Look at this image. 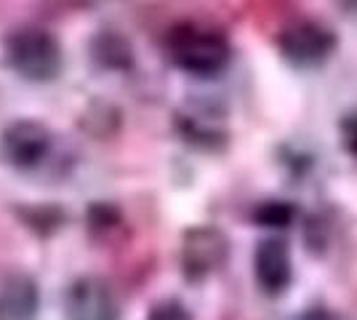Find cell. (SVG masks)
Segmentation results:
<instances>
[{
    "label": "cell",
    "mask_w": 357,
    "mask_h": 320,
    "mask_svg": "<svg viewBox=\"0 0 357 320\" xmlns=\"http://www.w3.org/2000/svg\"><path fill=\"white\" fill-rule=\"evenodd\" d=\"M171 64L192 77H216L232 61V46L219 30L203 24H176L165 38Z\"/></svg>",
    "instance_id": "6da1fadb"
},
{
    "label": "cell",
    "mask_w": 357,
    "mask_h": 320,
    "mask_svg": "<svg viewBox=\"0 0 357 320\" xmlns=\"http://www.w3.org/2000/svg\"><path fill=\"white\" fill-rule=\"evenodd\" d=\"M6 64L27 83H51L61 73L59 40L43 27H22L14 30L3 43Z\"/></svg>",
    "instance_id": "7a4b0ae2"
},
{
    "label": "cell",
    "mask_w": 357,
    "mask_h": 320,
    "mask_svg": "<svg viewBox=\"0 0 357 320\" xmlns=\"http://www.w3.org/2000/svg\"><path fill=\"white\" fill-rule=\"evenodd\" d=\"M339 46L333 30L317 19H296L278 35V48L288 64L298 70H314L326 64Z\"/></svg>",
    "instance_id": "3957f363"
},
{
    "label": "cell",
    "mask_w": 357,
    "mask_h": 320,
    "mask_svg": "<svg viewBox=\"0 0 357 320\" xmlns=\"http://www.w3.org/2000/svg\"><path fill=\"white\" fill-rule=\"evenodd\" d=\"M229 259V241L222 229L211 224L190 227L181 238L178 248V264L190 283L208 280L213 273H219Z\"/></svg>",
    "instance_id": "277c9868"
},
{
    "label": "cell",
    "mask_w": 357,
    "mask_h": 320,
    "mask_svg": "<svg viewBox=\"0 0 357 320\" xmlns=\"http://www.w3.org/2000/svg\"><path fill=\"white\" fill-rule=\"evenodd\" d=\"M67 320H123L118 294L99 275H80L64 291Z\"/></svg>",
    "instance_id": "5b68a950"
},
{
    "label": "cell",
    "mask_w": 357,
    "mask_h": 320,
    "mask_svg": "<svg viewBox=\"0 0 357 320\" xmlns=\"http://www.w3.org/2000/svg\"><path fill=\"white\" fill-rule=\"evenodd\" d=\"M54 147V137L40 121L19 118L0 134V155L11 168L32 171L43 163Z\"/></svg>",
    "instance_id": "8992f818"
},
{
    "label": "cell",
    "mask_w": 357,
    "mask_h": 320,
    "mask_svg": "<svg viewBox=\"0 0 357 320\" xmlns=\"http://www.w3.org/2000/svg\"><path fill=\"white\" fill-rule=\"evenodd\" d=\"M253 277L267 296H280L294 283V259L283 238H264L253 251Z\"/></svg>",
    "instance_id": "52a82bcc"
},
{
    "label": "cell",
    "mask_w": 357,
    "mask_h": 320,
    "mask_svg": "<svg viewBox=\"0 0 357 320\" xmlns=\"http://www.w3.org/2000/svg\"><path fill=\"white\" fill-rule=\"evenodd\" d=\"M38 310H40V286L32 275H0V320H35Z\"/></svg>",
    "instance_id": "ba28073f"
},
{
    "label": "cell",
    "mask_w": 357,
    "mask_h": 320,
    "mask_svg": "<svg viewBox=\"0 0 357 320\" xmlns=\"http://www.w3.org/2000/svg\"><path fill=\"white\" fill-rule=\"evenodd\" d=\"M176 125L181 137L197 147H219L227 137L219 118H211L206 112H181L176 115Z\"/></svg>",
    "instance_id": "9c48e42d"
},
{
    "label": "cell",
    "mask_w": 357,
    "mask_h": 320,
    "mask_svg": "<svg viewBox=\"0 0 357 320\" xmlns=\"http://www.w3.org/2000/svg\"><path fill=\"white\" fill-rule=\"evenodd\" d=\"M91 51H93V59L107 70H128L134 64L131 43L120 32L105 30L102 35H96V40L91 43Z\"/></svg>",
    "instance_id": "30bf717a"
},
{
    "label": "cell",
    "mask_w": 357,
    "mask_h": 320,
    "mask_svg": "<svg viewBox=\"0 0 357 320\" xmlns=\"http://www.w3.org/2000/svg\"><path fill=\"white\" fill-rule=\"evenodd\" d=\"M251 219L256 222V227L264 229H288L298 219V208L291 200H261L251 211Z\"/></svg>",
    "instance_id": "8fae6325"
},
{
    "label": "cell",
    "mask_w": 357,
    "mask_h": 320,
    "mask_svg": "<svg viewBox=\"0 0 357 320\" xmlns=\"http://www.w3.org/2000/svg\"><path fill=\"white\" fill-rule=\"evenodd\" d=\"M147 320H195L187 305H181L178 299H163L158 305H152L147 312Z\"/></svg>",
    "instance_id": "7c38bea8"
},
{
    "label": "cell",
    "mask_w": 357,
    "mask_h": 320,
    "mask_svg": "<svg viewBox=\"0 0 357 320\" xmlns=\"http://www.w3.org/2000/svg\"><path fill=\"white\" fill-rule=\"evenodd\" d=\"M339 137H342V147L349 158H357V109L344 115L342 125H339Z\"/></svg>",
    "instance_id": "4fadbf2b"
},
{
    "label": "cell",
    "mask_w": 357,
    "mask_h": 320,
    "mask_svg": "<svg viewBox=\"0 0 357 320\" xmlns=\"http://www.w3.org/2000/svg\"><path fill=\"white\" fill-rule=\"evenodd\" d=\"M294 320H347V318H344L342 312L331 310V307H307Z\"/></svg>",
    "instance_id": "5bb4252c"
},
{
    "label": "cell",
    "mask_w": 357,
    "mask_h": 320,
    "mask_svg": "<svg viewBox=\"0 0 357 320\" xmlns=\"http://www.w3.org/2000/svg\"><path fill=\"white\" fill-rule=\"evenodd\" d=\"M336 8H339V14L344 19H349V22H357V0H331Z\"/></svg>",
    "instance_id": "9a60e30c"
}]
</instances>
